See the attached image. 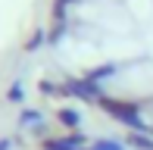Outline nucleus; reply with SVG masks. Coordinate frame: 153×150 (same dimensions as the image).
I'll use <instances>...</instances> for the list:
<instances>
[{"mask_svg": "<svg viewBox=\"0 0 153 150\" xmlns=\"http://www.w3.org/2000/svg\"><path fill=\"white\" fill-rule=\"evenodd\" d=\"M10 100H22V88H19V85H13V91H10Z\"/></svg>", "mask_w": 153, "mask_h": 150, "instance_id": "f257e3e1", "label": "nucleus"}]
</instances>
